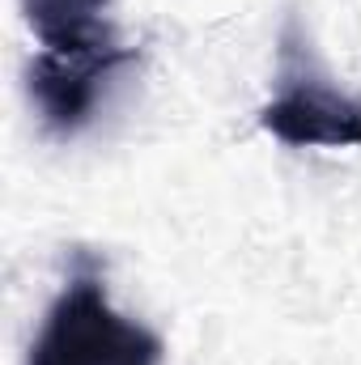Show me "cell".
Masks as SVG:
<instances>
[{
    "label": "cell",
    "instance_id": "7a4b0ae2",
    "mask_svg": "<svg viewBox=\"0 0 361 365\" xmlns=\"http://www.w3.org/2000/svg\"><path fill=\"white\" fill-rule=\"evenodd\" d=\"M260 128L293 149H349L361 145V102L285 51L280 93L260 110Z\"/></svg>",
    "mask_w": 361,
    "mask_h": 365
},
{
    "label": "cell",
    "instance_id": "3957f363",
    "mask_svg": "<svg viewBox=\"0 0 361 365\" xmlns=\"http://www.w3.org/2000/svg\"><path fill=\"white\" fill-rule=\"evenodd\" d=\"M123 60H132V51H115V56H56V51H39L30 73H26L30 102H34L39 119L56 136H73L90 119L102 81Z\"/></svg>",
    "mask_w": 361,
    "mask_h": 365
},
{
    "label": "cell",
    "instance_id": "6da1fadb",
    "mask_svg": "<svg viewBox=\"0 0 361 365\" xmlns=\"http://www.w3.org/2000/svg\"><path fill=\"white\" fill-rule=\"evenodd\" d=\"M26 365H162V340L119 314L93 272H73L51 302Z\"/></svg>",
    "mask_w": 361,
    "mask_h": 365
},
{
    "label": "cell",
    "instance_id": "277c9868",
    "mask_svg": "<svg viewBox=\"0 0 361 365\" xmlns=\"http://www.w3.org/2000/svg\"><path fill=\"white\" fill-rule=\"evenodd\" d=\"M111 0H21V13L39 38L43 51L56 56H115L128 51L119 47L111 21H106Z\"/></svg>",
    "mask_w": 361,
    "mask_h": 365
}]
</instances>
